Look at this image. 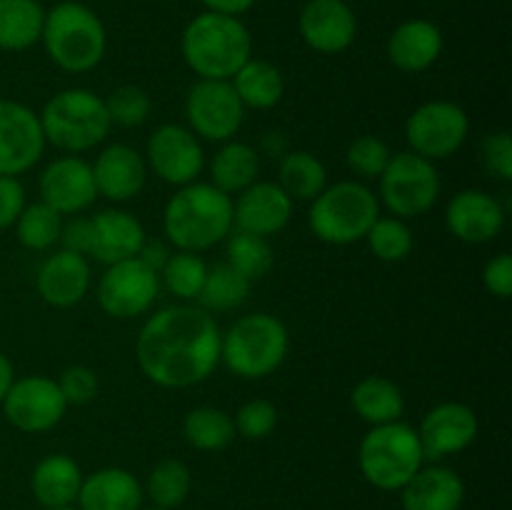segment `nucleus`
I'll return each mask as SVG.
<instances>
[{"instance_id":"39448f33","label":"nucleus","mask_w":512,"mask_h":510,"mask_svg":"<svg viewBox=\"0 0 512 510\" xmlns=\"http://www.w3.org/2000/svg\"><path fill=\"white\" fill-rule=\"evenodd\" d=\"M38 115L45 143L63 150L65 155H80L98 148L113 128L105 98L88 88L60 90Z\"/></svg>"},{"instance_id":"4c0bfd02","label":"nucleus","mask_w":512,"mask_h":510,"mask_svg":"<svg viewBox=\"0 0 512 510\" xmlns=\"http://www.w3.org/2000/svg\"><path fill=\"white\" fill-rule=\"evenodd\" d=\"M205 275H208V263L198 253L178 250L170 253L168 263L160 270V283L180 300H198L203 290Z\"/></svg>"},{"instance_id":"6e6552de","label":"nucleus","mask_w":512,"mask_h":510,"mask_svg":"<svg viewBox=\"0 0 512 510\" xmlns=\"http://www.w3.org/2000/svg\"><path fill=\"white\" fill-rule=\"evenodd\" d=\"M358 465L373 488L400 490L425 465L418 428L403 420L373 425L360 440Z\"/></svg>"},{"instance_id":"37998d69","label":"nucleus","mask_w":512,"mask_h":510,"mask_svg":"<svg viewBox=\"0 0 512 510\" xmlns=\"http://www.w3.org/2000/svg\"><path fill=\"white\" fill-rule=\"evenodd\" d=\"M68 405H88L98 395V375L88 365H68L58 378Z\"/></svg>"},{"instance_id":"f704fd0d","label":"nucleus","mask_w":512,"mask_h":510,"mask_svg":"<svg viewBox=\"0 0 512 510\" xmlns=\"http://www.w3.org/2000/svg\"><path fill=\"white\" fill-rule=\"evenodd\" d=\"M190 490H193V473L188 465L178 458H165L150 470L143 493L153 500L155 508L175 510L188 500Z\"/></svg>"},{"instance_id":"a19ab883","label":"nucleus","mask_w":512,"mask_h":510,"mask_svg":"<svg viewBox=\"0 0 512 510\" xmlns=\"http://www.w3.org/2000/svg\"><path fill=\"white\" fill-rule=\"evenodd\" d=\"M390 148L383 138L378 135H360L353 143L348 145V153H345V160H348V168L353 170L355 175L365 180H375L383 175L385 165L390 163Z\"/></svg>"},{"instance_id":"423d86ee","label":"nucleus","mask_w":512,"mask_h":510,"mask_svg":"<svg viewBox=\"0 0 512 510\" xmlns=\"http://www.w3.org/2000/svg\"><path fill=\"white\" fill-rule=\"evenodd\" d=\"M290 348L288 328L270 313L235 320L220 338V363L243 380H263L283 365Z\"/></svg>"},{"instance_id":"4be33fe9","label":"nucleus","mask_w":512,"mask_h":510,"mask_svg":"<svg viewBox=\"0 0 512 510\" xmlns=\"http://www.w3.org/2000/svg\"><path fill=\"white\" fill-rule=\"evenodd\" d=\"M38 295L53 308H73L90 290V263L73 250H55L35 275Z\"/></svg>"},{"instance_id":"4468645a","label":"nucleus","mask_w":512,"mask_h":510,"mask_svg":"<svg viewBox=\"0 0 512 510\" xmlns=\"http://www.w3.org/2000/svg\"><path fill=\"white\" fill-rule=\"evenodd\" d=\"M145 165L163 183L183 188L195 183L205 168V153L198 135L178 123H165L153 130L145 145Z\"/></svg>"},{"instance_id":"a18cd8bd","label":"nucleus","mask_w":512,"mask_h":510,"mask_svg":"<svg viewBox=\"0 0 512 510\" xmlns=\"http://www.w3.org/2000/svg\"><path fill=\"white\" fill-rule=\"evenodd\" d=\"M483 285L490 295L508 300L512 295V255L498 253L483 268Z\"/></svg>"},{"instance_id":"09e8293b","label":"nucleus","mask_w":512,"mask_h":510,"mask_svg":"<svg viewBox=\"0 0 512 510\" xmlns=\"http://www.w3.org/2000/svg\"><path fill=\"white\" fill-rule=\"evenodd\" d=\"M138 258L143 260V263L148 265L150 270H155V273L160 275L163 265L168 263L170 250H168V245L160 243V240H148V238H145L143 248H140V253H138Z\"/></svg>"},{"instance_id":"aec40b11","label":"nucleus","mask_w":512,"mask_h":510,"mask_svg":"<svg viewBox=\"0 0 512 510\" xmlns=\"http://www.w3.org/2000/svg\"><path fill=\"white\" fill-rule=\"evenodd\" d=\"M290 215H293V200L278 183L270 180H255L250 188L238 193V200L233 203V223L238 225V230L260 238L280 233L290 223Z\"/></svg>"},{"instance_id":"20e7f679","label":"nucleus","mask_w":512,"mask_h":510,"mask_svg":"<svg viewBox=\"0 0 512 510\" xmlns=\"http://www.w3.org/2000/svg\"><path fill=\"white\" fill-rule=\"evenodd\" d=\"M43 48L65 73H90L105 58L108 35L98 13L83 3L65 0L45 13Z\"/></svg>"},{"instance_id":"c9c22d12","label":"nucleus","mask_w":512,"mask_h":510,"mask_svg":"<svg viewBox=\"0 0 512 510\" xmlns=\"http://www.w3.org/2000/svg\"><path fill=\"white\" fill-rule=\"evenodd\" d=\"M60 228H63V215L58 210H53L50 205H45L43 200L33 205H25L23 213L15 220V235H18V243L23 248L35 250H50L53 245H58L60 240Z\"/></svg>"},{"instance_id":"2eb2a0df","label":"nucleus","mask_w":512,"mask_h":510,"mask_svg":"<svg viewBox=\"0 0 512 510\" xmlns=\"http://www.w3.org/2000/svg\"><path fill=\"white\" fill-rule=\"evenodd\" d=\"M40 115L18 100L0 98V175L28 173L45 150Z\"/></svg>"},{"instance_id":"2f4dec72","label":"nucleus","mask_w":512,"mask_h":510,"mask_svg":"<svg viewBox=\"0 0 512 510\" xmlns=\"http://www.w3.org/2000/svg\"><path fill=\"white\" fill-rule=\"evenodd\" d=\"M278 185L290 200H315L328 188V170L318 155L308 150H290L278 168Z\"/></svg>"},{"instance_id":"cd10ccee","label":"nucleus","mask_w":512,"mask_h":510,"mask_svg":"<svg viewBox=\"0 0 512 510\" xmlns=\"http://www.w3.org/2000/svg\"><path fill=\"white\" fill-rule=\"evenodd\" d=\"M350 405L370 428L403 420L405 413L403 390L390 378H383V375H368V378L360 380L353 388V395H350Z\"/></svg>"},{"instance_id":"9d476101","label":"nucleus","mask_w":512,"mask_h":510,"mask_svg":"<svg viewBox=\"0 0 512 510\" xmlns=\"http://www.w3.org/2000/svg\"><path fill=\"white\" fill-rule=\"evenodd\" d=\"M470 133V118L458 103L430 100L405 120V140L410 150L428 160H445L458 153Z\"/></svg>"},{"instance_id":"f257e3e1","label":"nucleus","mask_w":512,"mask_h":510,"mask_svg":"<svg viewBox=\"0 0 512 510\" xmlns=\"http://www.w3.org/2000/svg\"><path fill=\"white\" fill-rule=\"evenodd\" d=\"M220 333L200 305H170L145 320L135 340L138 365L150 383L168 390L205 383L220 365Z\"/></svg>"},{"instance_id":"49530a36","label":"nucleus","mask_w":512,"mask_h":510,"mask_svg":"<svg viewBox=\"0 0 512 510\" xmlns=\"http://www.w3.org/2000/svg\"><path fill=\"white\" fill-rule=\"evenodd\" d=\"M25 208V188L18 178L0 175V230L13 228Z\"/></svg>"},{"instance_id":"6ab92c4d","label":"nucleus","mask_w":512,"mask_h":510,"mask_svg":"<svg viewBox=\"0 0 512 510\" xmlns=\"http://www.w3.org/2000/svg\"><path fill=\"white\" fill-rule=\"evenodd\" d=\"M450 235L470 245H485L498 238L505 228V210L490 193L465 188L450 198L445 210Z\"/></svg>"},{"instance_id":"864d4df0","label":"nucleus","mask_w":512,"mask_h":510,"mask_svg":"<svg viewBox=\"0 0 512 510\" xmlns=\"http://www.w3.org/2000/svg\"><path fill=\"white\" fill-rule=\"evenodd\" d=\"M140 510H163V508H155V505H153V508H140Z\"/></svg>"},{"instance_id":"c03bdc74","label":"nucleus","mask_w":512,"mask_h":510,"mask_svg":"<svg viewBox=\"0 0 512 510\" xmlns=\"http://www.w3.org/2000/svg\"><path fill=\"white\" fill-rule=\"evenodd\" d=\"M480 160L485 170L500 180H512V138L508 130L485 135L480 143Z\"/></svg>"},{"instance_id":"393cba45","label":"nucleus","mask_w":512,"mask_h":510,"mask_svg":"<svg viewBox=\"0 0 512 510\" xmlns=\"http://www.w3.org/2000/svg\"><path fill=\"white\" fill-rule=\"evenodd\" d=\"M443 53V33L433 20L413 18L400 23L388 40V58L403 73H423Z\"/></svg>"},{"instance_id":"ddd939ff","label":"nucleus","mask_w":512,"mask_h":510,"mask_svg":"<svg viewBox=\"0 0 512 510\" xmlns=\"http://www.w3.org/2000/svg\"><path fill=\"white\" fill-rule=\"evenodd\" d=\"M3 415L20 433H48L68 413V400L60 393L58 380L48 375L15 378L3 398Z\"/></svg>"},{"instance_id":"3c124183","label":"nucleus","mask_w":512,"mask_h":510,"mask_svg":"<svg viewBox=\"0 0 512 510\" xmlns=\"http://www.w3.org/2000/svg\"><path fill=\"white\" fill-rule=\"evenodd\" d=\"M13 380H15L13 363H10V360H8V355L0 353V403H3L5 393H8V390H10Z\"/></svg>"},{"instance_id":"dca6fc26","label":"nucleus","mask_w":512,"mask_h":510,"mask_svg":"<svg viewBox=\"0 0 512 510\" xmlns=\"http://www.w3.org/2000/svg\"><path fill=\"white\" fill-rule=\"evenodd\" d=\"M38 193L40 200L63 218L85 213L98 200L93 165L80 155H60L40 173Z\"/></svg>"},{"instance_id":"412c9836","label":"nucleus","mask_w":512,"mask_h":510,"mask_svg":"<svg viewBox=\"0 0 512 510\" xmlns=\"http://www.w3.org/2000/svg\"><path fill=\"white\" fill-rule=\"evenodd\" d=\"M90 165H93L98 195L113 200V203H128V200L138 198L148 180V165L133 145H108Z\"/></svg>"},{"instance_id":"58836bf2","label":"nucleus","mask_w":512,"mask_h":510,"mask_svg":"<svg viewBox=\"0 0 512 510\" xmlns=\"http://www.w3.org/2000/svg\"><path fill=\"white\" fill-rule=\"evenodd\" d=\"M365 240H368L375 258L383 260V263H400L413 250V230L403 218H395V215H390V218L380 215L373 228L368 230Z\"/></svg>"},{"instance_id":"bb28decb","label":"nucleus","mask_w":512,"mask_h":510,"mask_svg":"<svg viewBox=\"0 0 512 510\" xmlns=\"http://www.w3.org/2000/svg\"><path fill=\"white\" fill-rule=\"evenodd\" d=\"M80 485H83L80 465L65 453L45 455L30 475V490L45 510L75 505Z\"/></svg>"},{"instance_id":"ea45409f","label":"nucleus","mask_w":512,"mask_h":510,"mask_svg":"<svg viewBox=\"0 0 512 510\" xmlns=\"http://www.w3.org/2000/svg\"><path fill=\"white\" fill-rule=\"evenodd\" d=\"M105 108H108L113 125L138 128V125H143L150 118L153 103H150V95L143 88H138V85H120V88H115L105 98Z\"/></svg>"},{"instance_id":"f8f14e48","label":"nucleus","mask_w":512,"mask_h":510,"mask_svg":"<svg viewBox=\"0 0 512 510\" xmlns=\"http://www.w3.org/2000/svg\"><path fill=\"white\" fill-rule=\"evenodd\" d=\"M160 293V275L140 258L108 265L98 280V305L115 320H130L148 313Z\"/></svg>"},{"instance_id":"72a5a7b5","label":"nucleus","mask_w":512,"mask_h":510,"mask_svg":"<svg viewBox=\"0 0 512 510\" xmlns=\"http://www.w3.org/2000/svg\"><path fill=\"white\" fill-rule=\"evenodd\" d=\"M250 295V280L240 275L233 265L218 263L208 268L203 290L198 295L200 308L208 313H225L240 308Z\"/></svg>"},{"instance_id":"f03ea898","label":"nucleus","mask_w":512,"mask_h":510,"mask_svg":"<svg viewBox=\"0 0 512 510\" xmlns=\"http://www.w3.org/2000/svg\"><path fill=\"white\" fill-rule=\"evenodd\" d=\"M233 198L213 183H190L165 203V238L178 250L203 253L233 233Z\"/></svg>"},{"instance_id":"7c9ffc66","label":"nucleus","mask_w":512,"mask_h":510,"mask_svg":"<svg viewBox=\"0 0 512 510\" xmlns=\"http://www.w3.org/2000/svg\"><path fill=\"white\" fill-rule=\"evenodd\" d=\"M45 10L38 0H0V50L20 53L43 35Z\"/></svg>"},{"instance_id":"c756f323","label":"nucleus","mask_w":512,"mask_h":510,"mask_svg":"<svg viewBox=\"0 0 512 510\" xmlns=\"http://www.w3.org/2000/svg\"><path fill=\"white\" fill-rule=\"evenodd\" d=\"M240 103L253 110H270L283 100L285 80L283 73L268 60L250 58L238 73L230 78Z\"/></svg>"},{"instance_id":"1a4fd4ad","label":"nucleus","mask_w":512,"mask_h":510,"mask_svg":"<svg viewBox=\"0 0 512 510\" xmlns=\"http://www.w3.org/2000/svg\"><path fill=\"white\" fill-rule=\"evenodd\" d=\"M380 200L395 218H418L425 215L440 198V173L433 160L403 150V153L390 155V163L385 165L380 175Z\"/></svg>"},{"instance_id":"603ef678","label":"nucleus","mask_w":512,"mask_h":510,"mask_svg":"<svg viewBox=\"0 0 512 510\" xmlns=\"http://www.w3.org/2000/svg\"><path fill=\"white\" fill-rule=\"evenodd\" d=\"M48 510H80V508H75V505H65V508H48Z\"/></svg>"},{"instance_id":"79ce46f5","label":"nucleus","mask_w":512,"mask_h":510,"mask_svg":"<svg viewBox=\"0 0 512 510\" xmlns=\"http://www.w3.org/2000/svg\"><path fill=\"white\" fill-rule=\"evenodd\" d=\"M233 423L235 433L243 435V438L263 440L268 438L275 430V425H278V408L265 398L248 400V403H243L238 408Z\"/></svg>"},{"instance_id":"9b49d317","label":"nucleus","mask_w":512,"mask_h":510,"mask_svg":"<svg viewBox=\"0 0 512 510\" xmlns=\"http://www.w3.org/2000/svg\"><path fill=\"white\" fill-rule=\"evenodd\" d=\"M185 118L198 138L228 143L243 125L245 105L230 80H198L185 95Z\"/></svg>"},{"instance_id":"de8ad7c7","label":"nucleus","mask_w":512,"mask_h":510,"mask_svg":"<svg viewBox=\"0 0 512 510\" xmlns=\"http://www.w3.org/2000/svg\"><path fill=\"white\" fill-rule=\"evenodd\" d=\"M90 240H93L90 218H83V215H70L68 220L63 218V228H60V240H58V243L63 245V250L90 255Z\"/></svg>"},{"instance_id":"c85d7f7f","label":"nucleus","mask_w":512,"mask_h":510,"mask_svg":"<svg viewBox=\"0 0 512 510\" xmlns=\"http://www.w3.org/2000/svg\"><path fill=\"white\" fill-rule=\"evenodd\" d=\"M260 155L253 145L228 140L218 148L210 163V183L225 195H238L258 180Z\"/></svg>"},{"instance_id":"a211bd4d","label":"nucleus","mask_w":512,"mask_h":510,"mask_svg":"<svg viewBox=\"0 0 512 510\" xmlns=\"http://www.w3.org/2000/svg\"><path fill=\"white\" fill-rule=\"evenodd\" d=\"M300 35L315 53L335 55L353 45L358 20L345 0H308L298 18Z\"/></svg>"},{"instance_id":"0eeeda50","label":"nucleus","mask_w":512,"mask_h":510,"mask_svg":"<svg viewBox=\"0 0 512 510\" xmlns=\"http://www.w3.org/2000/svg\"><path fill=\"white\" fill-rule=\"evenodd\" d=\"M378 218V195L360 180H340L310 200V230L328 245H353L365 240Z\"/></svg>"},{"instance_id":"473e14b6","label":"nucleus","mask_w":512,"mask_h":510,"mask_svg":"<svg viewBox=\"0 0 512 510\" xmlns=\"http://www.w3.org/2000/svg\"><path fill=\"white\" fill-rule=\"evenodd\" d=\"M183 435L190 448L203 450V453H218L225 450L235 433V423L225 410L213 408V405H200L185 413Z\"/></svg>"},{"instance_id":"e433bc0d","label":"nucleus","mask_w":512,"mask_h":510,"mask_svg":"<svg viewBox=\"0 0 512 510\" xmlns=\"http://www.w3.org/2000/svg\"><path fill=\"white\" fill-rule=\"evenodd\" d=\"M225 263L233 265L240 275H245L253 283V280H260L270 273L275 255L268 238L238 230V233L228 235V260Z\"/></svg>"},{"instance_id":"7ed1b4c3","label":"nucleus","mask_w":512,"mask_h":510,"mask_svg":"<svg viewBox=\"0 0 512 510\" xmlns=\"http://www.w3.org/2000/svg\"><path fill=\"white\" fill-rule=\"evenodd\" d=\"M180 53L200 80H230L253 58V38L240 18L205 10L185 25Z\"/></svg>"},{"instance_id":"b1692460","label":"nucleus","mask_w":512,"mask_h":510,"mask_svg":"<svg viewBox=\"0 0 512 510\" xmlns=\"http://www.w3.org/2000/svg\"><path fill=\"white\" fill-rule=\"evenodd\" d=\"M463 500V478L445 465H423L400 488L403 510H460Z\"/></svg>"},{"instance_id":"a878e982","label":"nucleus","mask_w":512,"mask_h":510,"mask_svg":"<svg viewBox=\"0 0 512 510\" xmlns=\"http://www.w3.org/2000/svg\"><path fill=\"white\" fill-rule=\"evenodd\" d=\"M143 485L125 468H100L83 478L78 493L80 510H140Z\"/></svg>"},{"instance_id":"f3484780","label":"nucleus","mask_w":512,"mask_h":510,"mask_svg":"<svg viewBox=\"0 0 512 510\" xmlns=\"http://www.w3.org/2000/svg\"><path fill=\"white\" fill-rule=\"evenodd\" d=\"M478 415L465 403H440L428 410L418 428L425 460H443L463 453L478 438Z\"/></svg>"},{"instance_id":"5701e85b","label":"nucleus","mask_w":512,"mask_h":510,"mask_svg":"<svg viewBox=\"0 0 512 510\" xmlns=\"http://www.w3.org/2000/svg\"><path fill=\"white\" fill-rule=\"evenodd\" d=\"M93 240H90V255L98 263L113 265L120 260L138 258L145 243V228L133 213L120 208L100 210L90 218Z\"/></svg>"},{"instance_id":"8fccbe9b","label":"nucleus","mask_w":512,"mask_h":510,"mask_svg":"<svg viewBox=\"0 0 512 510\" xmlns=\"http://www.w3.org/2000/svg\"><path fill=\"white\" fill-rule=\"evenodd\" d=\"M210 13L220 15H233V18H240L243 13H248L255 5V0H200Z\"/></svg>"}]
</instances>
